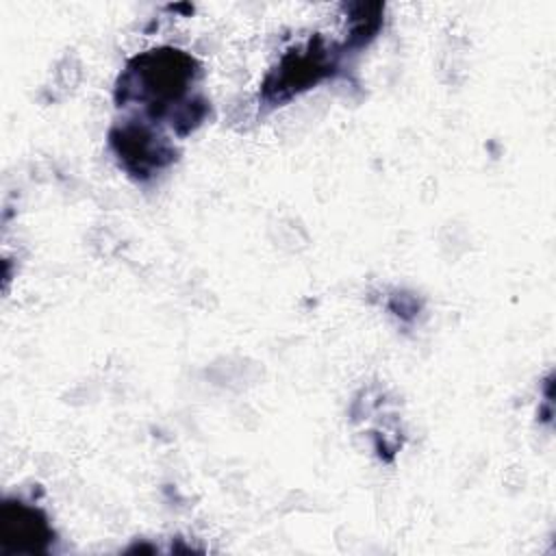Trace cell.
<instances>
[{
    "label": "cell",
    "mask_w": 556,
    "mask_h": 556,
    "mask_svg": "<svg viewBox=\"0 0 556 556\" xmlns=\"http://www.w3.org/2000/svg\"><path fill=\"white\" fill-rule=\"evenodd\" d=\"M198 76L200 65L193 56L176 48H159L128 63L117 91H122V102L130 98L143 102L152 117L169 113L174 119V106H178V130L182 132L180 124H185V132H189L204 115V102L191 106L182 104V98Z\"/></svg>",
    "instance_id": "cell-1"
},
{
    "label": "cell",
    "mask_w": 556,
    "mask_h": 556,
    "mask_svg": "<svg viewBox=\"0 0 556 556\" xmlns=\"http://www.w3.org/2000/svg\"><path fill=\"white\" fill-rule=\"evenodd\" d=\"M2 543L11 552H43L52 539V530L41 510L22 502H4L0 517Z\"/></svg>",
    "instance_id": "cell-4"
},
{
    "label": "cell",
    "mask_w": 556,
    "mask_h": 556,
    "mask_svg": "<svg viewBox=\"0 0 556 556\" xmlns=\"http://www.w3.org/2000/svg\"><path fill=\"white\" fill-rule=\"evenodd\" d=\"M332 67V61L328 59V52L321 48V41H311L308 48L289 52L276 72L269 74L265 80V98L269 102H282L291 98L293 93L308 89V85H315L321 80Z\"/></svg>",
    "instance_id": "cell-3"
},
{
    "label": "cell",
    "mask_w": 556,
    "mask_h": 556,
    "mask_svg": "<svg viewBox=\"0 0 556 556\" xmlns=\"http://www.w3.org/2000/svg\"><path fill=\"white\" fill-rule=\"evenodd\" d=\"M111 146L124 169L137 178H148L174 161V148L146 124L113 128Z\"/></svg>",
    "instance_id": "cell-2"
}]
</instances>
